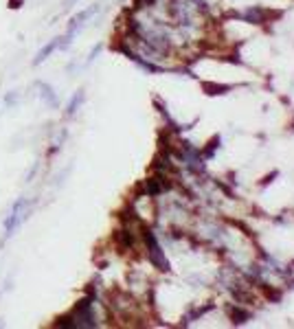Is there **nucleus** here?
Here are the masks:
<instances>
[{"label":"nucleus","mask_w":294,"mask_h":329,"mask_svg":"<svg viewBox=\"0 0 294 329\" xmlns=\"http://www.w3.org/2000/svg\"><path fill=\"white\" fill-rule=\"evenodd\" d=\"M24 208H27V198H20L14 206H11L9 217L5 220V237H7V239L14 235V231L22 224V220H27V213H24Z\"/></svg>","instance_id":"f257e3e1"},{"label":"nucleus","mask_w":294,"mask_h":329,"mask_svg":"<svg viewBox=\"0 0 294 329\" xmlns=\"http://www.w3.org/2000/svg\"><path fill=\"white\" fill-rule=\"evenodd\" d=\"M145 242H147V248H149V259H152V263L158 265L160 270H169V263H167V259L162 257L160 246L156 242V237L152 235V231H145Z\"/></svg>","instance_id":"f03ea898"},{"label":"nucleus","mask_w":294,"mask_h":329,"mask_svg":"<svg viewBox=\"0 0 294 329\" xmlns=\"http://www.w3.org/2000/svg\"><path fill=\"white\" fill-rule=\"evenodd\" d=\"M95 14H97V5H92V7L84 9V11H81V14H77V16H75L73 20H71V24H68V31H66V33L75 35V33H77V31H79V29L86 24V20H90V18L95 16Z\"/></svg>","instance_id":"7ed1b4c3"},{"label":"nucleus","mask_w":294,"mask_h":329,"mask_svg":"<svg viewBox=\"0 0 294 329\" xmlns=\"http://www.w3.org/2000/svg\"><path fill=\"white\" fill-rule=\"evenodd\" d=\"M35 88L40 90L37 94H40V99L44 101V103H46L48 107H57L60 101H57V94H55V90H53L51 86H48V84H42V81H37Z\"/></svg>","instance_id":"20e7f679"},{"label":"nucleus","mask_w":294,"mask_h":329,"mask_svg":"<svg viewBox=\"0 0 294 329\" xmlns=\"http://www.w3.org/2000/svg\"><path fill=\"white\" fill-rule=\"evenodd\" d=\"M55 50H60V37H55V40H51L48 44H44L40 50H37V55H35V60H33V64L37 66V64H42L48 55H53Z\"/></svg>","instance_id":"39448f33"},{"label":"nucleus","mask_w":294,"mask_h":329,"mask_svg":"<svg viewBox=\"0 0 294 329\" xmlns=\"http://www.w3.org/2000/svg\"><path fill=\"white\" fill-rule=\"evenodd\" d=\"M84 103V90H77L73 94V99L68 101V107H66V117H73L75 112L79 110V105Z\"/></svg>","instance_id":"423d86ee"},{"label":"nucleus","mask_w":294,"mask_h":329,"mask_svg":"<svg viewBox=\"0 0 294 329\" xmlns=\"http://www.w3.org/2000/svg\"><path fill=\"white\" fill-rule=\"evenodd\" d=\"M11 7L18 9V7H22V0H11Z\"/></svg>","instance_id":"0eeeda50"},{"label":"nucleus","mask_w":294,"mask_h":329,"mask_svg":"<svg viewBox=\"0 0 294 329\" xmlns=\"http://www.w3.org/2000/svg\"><path fill=\"white\" fill-rule=\"evenodd\" d=\"M71 3H75V0H66V5H71Z\"/></svg>","instance_id":"6e6552de"}]
</instances>
